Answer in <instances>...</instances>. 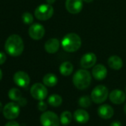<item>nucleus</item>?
Instances as JSON below:
<instances>
[{
  "instance_id": "f257e3e1",
  "label": "nucleus",
  "mask_w": 126,
  "mask_h": 126,
  "mask_svg": "<svg viewBox=\"0 0 126 126\" xmlns=\"http://www.w3.org/2000/svg\"><path fill=\"white\" fill-rule=\"evenodd\" d=\"M4 49L10 55L19 56L24 50V43L22 38L16 34L10 35L5 42Z\"/></svg>"
},
{
  "instance_id": "f03ea898",
  "label": "nucleus",
  "mask_w": 126,
  "mask_h": 126,
  "mask_svg": "<svg viewBox=\"0 0 126 126\" xmlns=\"http://www.w3.org/2000/svg\"><path fill=\"white\" fill-rule=\"evenodd\" d=\"M61 45L65 51L68 52H74L80 48L82 45V40L79 35L71 32L65 35L62 40Z\"/></svg>"
},
{
  "instance_id": "7ed1b4c3",
  "label": "nucleus",
  "mask_w": 126,
  "mask_h": 126,
  "mask_svg": "<svg viewBox=\"0 0 126 126\" xmlns=\"http://www.w3.org/2000/svg\"><path fill=\"white\" fill-rule=\"evenodd\" d=\"M91 83V75L90 72L85 69L76 71L73 76V83L74 86L79 90L88 88Z\"/></svg>"
},
{
  "instance_id": "20e7f679",
  "label": "nucleus",
  "mask_w": 126,
  "mask_h": 126,
  "mask_svg": "<svg viewBox=\"0 0 126 126\" xmlns=\"http://www.w3.org/2000/svg\"><path fill=\"white\" fill-rule=\"evenodd\" d=\"M109 96L108 89L104 85H98L94 88L91 92V97L92 101L97 104H101L104 103Z\"/></svg>"
},
{
  "instance_id": "39448f33",
  "label": "nucleus",
  "mask_w": 126,
  "mask_h": 126,
  "mask_svg": "<svg viewBox=\"0 0 126 126\" xmlns=\"http://www.w3.org/2000/svg\"><path fill=\"white\" fill-rule=\"evenodd\" d=\"M54 13L53 7L48 4H43L38 6L34 12L36 18L41 21H46L50 19Z\"/></svg>"
},
{
  "instance_id": "423d86ee",
  "label": "nucleus",
  "mask_w": 126,
  "mask_h": 126,
  "mask_svg": "<svg viewBox=\"0 0 126 126\" xmlns=\"http://www.w3.org/2000/svg\"><path fill=\"white\" fill-rule=\"evenodd\" d=\"M40 123L42 126H59L60 119L53 111H45L40 116Z\"/></svg>"
},
{
  "instance_id": "0eeeda50",
  "label": "nucleus",
  "mask_w": 126,
  "mask_h": 126,
  "mask_svg": "<svg viewBox=\"0 0 126 126\" xmlns=\"http://www.w3.org/2000/svg\"><path fill=\"white\" fill-rule=\"evenodd\" d=\"M3 115L7 120H14L17 118L20 114V109L18 103L11 102L7 103L2 110Z\"/></svg>"
},
{
  "instance_id": "6e6552de",
  "label": "nucleus",
  "mask_w": 126,
  "mask_h": 126,
  "mask_svg": "<svg viewBox=\"0 0 126 126\" xmlns=\"http://www.w3.org/2000/svg\"><path fill=\"white\" fill-rule=\"evenodd\" d=\"M30 94L35 100H44L48 96V89L44 84L36 83L31 86Z\"/></svg>"
},
{
  "instance_id": "1a4fd4ad",
  "label": "nucleus",
  "mask_w": 126,
  "mask_h": 126,
  "mask_svg": "<svg viewBox=\"0 0 126 126\" xmlns=\"http://www.w3.org/2000/svg\"><path fill=\"white\" fill-rule=\"evenodd\" d=\"M13 81L18 86L26 88L30 84V79L29 75L26 72L23 71H19L16 72L13 75Z\"/></svg>"
},
{
  "instance_id": "9d476101",
  "label": "nucleus",
  "mask_w": 126,
  "mask_h": 126,
  "mask_svg": "<svg viewBox=\"0 0 126 126\" xmlns=\"http://www.w3.org/2000/svg\"><path fill=\"white\" fill-rule=\"evenodd\" d=\"M45 32V27L42 24L38 23L33 24L28 30L29 35L33 40H40L43 38Z\"/></svg>"
},
{
  "instance_id": "9b49d317",
  "label": "nucleus",
  "mask_w": 126,
  "mask_h": 126,
  "mask_svg": "<svg viewBox=\"0 0 126 126\" xmlns=\"http://www.w3.org/2000/svg\"><path fill=\"white\" fill-rule=\"evenodd\" d=\"M66 10L72 14H77L82 10L83 0H66Z\"/></svg>"
},
{
  "instance_id": "f8f14e48",
  "label": "nucleus",
  "mask_w": 126,
  "mask_h": 126,
  "mask_svg": "<svg viewBox=\"0 0 126 126\" xmlns=\"http://www.w3.org/2000/svg\"><path fill=\"white\" fill-rule=\"evenodd\" d=\"M97 62V56L93 52H87L84 55H82L81 61H80V65L81 66L85 69H90L96 64Z\"/></svg>"
},
{
  "instance_id": "ddd939ff",
  "label": "nucleus",
  "mask_w": 126,
  "mask_h": 126,
  "mask_svg": "<svg viewBox=\"0 0 126 126\" xmlns=\"http://www.w3.org/2000/svg\"><path fill=\"white\" fill-rule=\"evenodd\" d=\"M109 99L111 102L115 105H120L126 101V93L120 89H114L109 94Z\"/></svg>"
},
{
  "instance_id": "4468645a",
  "label": "nucleus",
  "mask_w": 126,
  "mask_h": 126,
  "mask_svg": "<svg viewBox=\"0 0 126 126\" xmlns=\"http://www.w3.org/2000/svg\"><path fill=\"white\" fill-rule=\"evenodd\" d=\"M97 114L100 118L103 120H109L114 116V110L110 105L102 104L98 108Z\"/></svg>"
},
{
  "instance_id": "2eb2a0df",
  "label": "nucleus",
  "mask_w": 126,
  "mask_h": 126,
  "mask_svg": "<svg viewBox=\"0 0 126 126\" xmlns=\"http://www.w3.org/2000/svg\"><path fill=\"white\" fill-rule=\"evenodd\" d=\"M108 75V70L106 67L102 64H97L94 66L92 69V75L97 80H104Z\"/></svg>"
},
{
  "instance_id": "dca6fc26",
  "label": "nucleus",
  "mask_w": 126,
  "mask_h": 126,
  "mask_svg": "<svg viewBox=\"0 0 126 126\" xmlns=\"http://www.w3.org/2000/svg\"><path fill=\"white\" fill-rule=\"evenodd\" d=\"M74 118L75 121L80 124H85L89 121L90 115L87 111L82 109H77L74 113Z\"/></svg>"
},
{
  "instance_id": "f3484780",
  "label": "nucleus",
  "mask_w": 126,
  "mask_h": 126,
  "mask_svg": "<svg viewBox=\"0 0 126 126\" xmlns=\"http://www.w3.org/2000/svg\"><path fill=\"white\" fill-rule=\"evenodd\" d=\"M60 47V42L57 38H50L48 40L45 44V49L50 54L56 53Z\"/></svg>"
},
{
  "instance_id": "a211bd4d",
  "label": "nucleus",
  "mask_w": 126,
  "mask_h": 126,
  "mask_svg": "<svg viewBox=\"0 0 126 126\" xmlns=\"http://www.w3.org/2000/svg\"><path fill=\"white\" fill-rule=\"evenodd\" d=\"M108 64L111 69L114 70H120L123 66V62L120 57L117 55H112L108 58Z\"/></svg>"
},
{
  "instance_id": "6ab92c4d",
  "label": "nucleus",
  "mask_w": 126,
  "mask_h": 126,
  "mask_svg": "<svg viewBox=\"0 0 126 126\" xmlns=\"http://www.w3.org/2000/svg\"><path fill=\"white\" fill-rule=\"evenodd\" d=\"M43 84L48 87H53L55 86L58 83V78L56 75L53 73H48L46 74L42 79Z\"/></svg>"
},
{
  "instance_id": "aec40b11",
  "label": "nucleus",
  "mask_w": 126,
  "mask_h": 126,
  "mask_svg": "<svg viewBox=\"0 0 126 126\" xmlns=\"http://www.w3.org/2000/svg\"><path fill=\"white\" fill-rule=\"evenodd\" d=\"M74 70L73 64L69 61L63 62L59 66V72L63 76H69L72 74Z\"/></svg>"
},
{
  "instance_id": "412c9836",
  "label": "nucleus",
  "mask_w": 126,
  "mask_h": 126,
  "mask_svg": "<svg viewBox=\"0 0 126 126\" xmlns=\"http://www.w3.org/2000/svg\"><path fill=\"white\" fill-rule=\"evenodd\" d=\"M48 103L50 106L53 107H59L62 103V98L60 95L53 94L49 96L48 99Z\"/></svg>"
},
{
  "instance_id": "4be33fe9",
  "label": "nucleus",
  "mask_w": 126,
  "mask_h": 126,
  "mask_svg": "<svg viewBox=\"0 0 126 126\" xmlns=\"http://www.w3.org/2000/svg\"><path fill=\"white\" fill-rule=\"evenodd\" d=\"M73 115L69 111H63L61 115H60V123L64 126H68L71 121H72V119H73Z\"/></svg>"
},
{
  "instance_id": "5701e85b",
  "label": "nucleus",
  "mask_w": 126,
  "mask_h": 126,
  "mask_svg": "<svg viewBox=\"0 0 126 126\" xmlns=\"http://www.w3.org/2000/svg\"><path fill=\"white\" fill-rule=\"evenodd\" d=\"M8 97L10 100H12L13 101L18 102L22 97V94L21 91L19 89H17V88H12L8 92Z\"/></svg>"
},
{
  "instance_id": "b1692460",
  "label": "nucleus",
  "mask_w": 126,
  "mask_h": 126,
  "mask_svg": "<svg viewBox=\"0 0 126 126\" xmlns=\"http://www.w3.org/2000/svg\"><path fill=\"white\" fill-rule=\"evenodd\" d=\"M92 102L93 101H92L91 97L88 95H83V96L80 97L78 100V103H79V106L82 108H84V109H87V108L90 107L92 104Z\"/></svg>"
},
{
  "instance_id": "393cba45",
  "label": "nucleus",
  "mask_w": 126,
  "mask_h": 126,
  "mask_svg": "<svg viewBox=\"0 0 126 126\" xmlns=\"http://www.w3.org/2000/svg\"><path fill=\"white\" fill-rule=\"evenodd\" d=\"M22 19L25 24H30L33 21V16L28 12H25L22 16Z\"/></svg>"
},
{
  "instance_id": "a878e982",
  "label": "nucleus",
  "mask_w": 126,
  "mask_h": 126,
  "mask_svg": "<svg viewBox=\"0 0 126 126\" xmlns=\"http://www.w3.org/2000/svg\"><path fill=\"white\" fill-rule=\"evenodd\" d=\"M48 108V105L45 102H44L43 100H40L37 105V109H39V111H45L46 109Z\"/></svg>"
},
{
  "instance_id": "bb28decb",
  "label": "nucleus",
  "mask_w": 126,
  "mask_h": 126,
  "mask_svg": "<svg viewBox=\"0 0 126 126\" xmlns=\"http://www.w3.org/2000/svg\"><path fill=\"white\" fill-rule=\"evenodd\" d=\"M6 58H6V55H5L4 52H0V65L3 64V63L5 62Z\"/></svg>"
},
{
  "instance_id": "cd10ccee",
  "label": "nucleus",
  "mask_w": 126,
  "mask_h": 126,
  "mask_svg": "<svg viewBox=\"0 0 126 126\" xmlns=\"http://www.w3.org/2000/svg\"><path fill=\"white\" fill-rule=\"evenodd\" d=\"M18 104L20 106H25L27 104V100L24 97H22L19 101H18Z\"/></svg>"
},
{
  "instance_id": "c85d7f7f",
  "label": "nucleus",
  "mask_w": 126,
  "mask_h": 126,
  "mask_svg": "<svg viewBox=\"0 0 126 126\" xmlns=\"http://www.w3.org/2000/svg\"><path fill=\"white\" fill-rule=\"evenodd\" d=\"M4 126H20L19 124L16 122V121H10L7 123H6V125Z\"/></svg>"
},
{
  "instance_id": "c756f323",
  "label": "nucleus",
  "mask_w": 126,
  "mask_h": 126,
  "mask_svg": "<svg viewBox=\"0 0 126 126\" xmlns=\"http://www.w3.org/2000/svg\"><path fill=\"white\" fill-rule=\"evenodd\" d=\"M110 126H122V123L118 121V120H116V121H114L111 123Z\"/></svg>"
},
{
  "instance_id": "7c9ffc66",
  "label": "nucleus",
  "mask_w": 126,
  "mask_h": 126,
  "mask_svg": "<svg viewBox=\"0 0 126 126\" xmlns=\"http://www.w3.org/2000/svg\"><path fill=\"white\" fill-rule=\"evenodd\" d=\"M47 1V3L48 4H53L55 1H56V0H46Z\"/></svg>"
},
{
  "instance_id": "2f4dec72",
  "label": "nucleus",
  "mask_w": 126,
  "mask_h": 126,
  "mask_svg": "<svg viewBox=\"0 0 126 126\" xmlns=\"http://www.w3.org/2000/svg\"><path fill=\"white\" fill-rule=\"evenodd\" d=\"M85 2H87V3H90V2H92L94 0H83Z\"/></svg>"
},
{
  "instance_id": "473e14b6",
  "label": "nucleus",
  "mask_w": 126,
  "mask_h": 126,
  "mask_svg": "<svg viewBox=\"0 0 126 126\" xmlns=\"http://www.w3.org/2000/svg\"><path fill=\"white\" fill-rule=\"evenodd\" d=\"M2 110H3V106H2V104H1V103L0 102V112H1Z\"/></svg>"
},
{
  "instance_id": "72a5a7b5",
  "label": "nucleus",
  "mask_w": 126,
  "mask_h": 126,
  "mask_svg": "<svg viewBox=\"0 0 126 126\" xmlns=\"http://www.w3.org/2000/svg\"><path fill=\"white\" fill-rule=\"evenodd\" d=\"M1 78H2V72H1V70L0 69V80H1Z\"/></svg>"
},
{
  "instance_id": "f704fd0d",
  "label": "nucleus",
  "mask_w": 126,
  "mask_h": 126,
  "mask_svg": "<svg viewBox=\"0 0 126 126\" xmlns=\"http://www.w3.org/2000/svg\"><path fill=\"white\" fill-rule=\"evenodd\" d=\"M124 112H125V114H126V103L125 104V106H124Z\"/></svg>"
},
{
  "instance_id": "c9c22d12",
  "label": "nucleus",
  "mask_w": 126,
  "mask_h": 126,
  "mask_svg": "<svg viewBox=\"0 0 126 126\" xmlns=\"http://www.w3.org/2000/svg\"></svg>"
}]
</instances>
